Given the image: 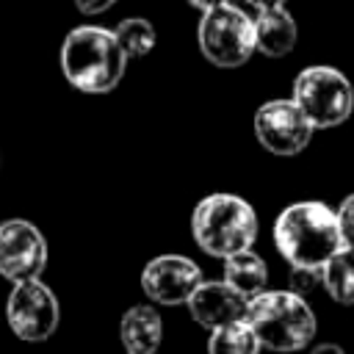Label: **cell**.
I'll return each mask as SVG.
<instances>
[{"mask_svg": "<svg viewBox=\"0 0 354 354\" xmlns=\"http://www.w3.org/2000/svg\"><path fill=\"white\" fill-rule=\"evenodd\" d=\"M337 221H340V232H343V243L354 246V194H348L340 207H337Z\"/></svg>", "mask_w": 354, "mask_h": 354, "instance_id": "d6986e66", "label": "cell"}, {"mask_svg": "<svg viewBox=\"0 0 354 354\" xmlns=\"http://www.w3.org/2000/svg\"><path fill=\"white\" fill-rule=\"evenodd\" d=\"M199 50L202 55L218 69L243 66L254 47V19H249L241 8L224 3L210 11H202L199 19Z\"/></svg>", "mask_w": 354, "mask_h": 354, "instance_id": "8992f818", "label": "cell"}, {"mask_svg": "<svg viewBox=\"0 0 354 354\" xmlns=\"http://www.w3.org/2000/svg\"><path fill=\"white\" fill-rule=\"evenodd\" d=\"M202 268L183 254H158L141 271V290L155 304H188L194 290L202 285Z\"/></svg>", "mask_w": 354, "mask_h": 354, "instance_id": "30bf717a", "label": "cell"}, {"mask_svg": "<svg viewBox=\"0 0 354 354\" xmlns=\"http://www.w3.org/2000/svg\"><path fill=\"white\" fill-rule=\"evenodd\" d=\"M113 33H116L122 50L127 53V58H144L155 47V28L149 19H141V17L122 19Z\"/></svg>", "mask_w": 354, "mask_h": 354, "instance_id": "e0dca14e", "label": "cell"}, {"mask_svg": "<svg viewBox=\"0 0 354 354\" xmlns=\"http://www.w3.org/2000/svg\"><path fill=\"white\" fill-rule=\"evenodd\" d=\"M274 243L290 268H324V263L346 246L337 210L318 199L288 205L274 221Z\"/></svg>", "mask_w": 354, "mask_h": 354, "instance_id": "6da1fadb", "label": "cell"}, {"mask_svg": "<svg viewBox=\"0 0 354 354\" xmlns=\"http://www.w3.org/2000/svg\"><path fill=\"white\" fill-rule=\"evenodd\" d=\"M119 340L127 354H155L163 340V321L152 304H133L119 321Z\"/></svg>", "mask_w": 354, "mask_h": 354, "instance_id": "7c38bea8", "label": "cell"}, {"mask_svg": "<svg viewBox=\"0 0 354 354\" xmlns=\"http://www.w3.org/2000/svg\"><path fill=\"white\" fill-rule=\"evenodd\" d=\"M313 122L293 100H268L254 113L257 141L279 158L299 155L313 138Z\"/></svg>", "mask_w": 354, "mask_h": 354, "instance_id": "ba28073f", "label": "cell"}, {"mask_svg": "<svg viewBox=\"0 0 354 354\" xmlns=\"http://www.w3.org/2000/svg\"><path fill=\"white\" fill-rule=\"evenodd\" d=\"M246 301L249 299H243L224 279L221 282H202L194 290V296L188 299V313L199 326L213 332L224 324L241 321L246 315Z\"/></svg>", "mask_w": 354, "mask_h": 354, "instance_id": "8fae6325", "label": "cell"}, {"mask_svg": "<svg viewBox=\"0 0 354 354\" xmlns=\"http://www.w3.org/2000/svg\"><path fill=\"white\" fill-rule=\"evenodd\" d=\"M310 354H346L340 346H335V343H318Z\"/></svg>", "mask_w": 354, "mask_h": 354, "instance_id": "44dd1931", "label": "cell"}, {"mask_svg": "<svg viewBox=\"0 0 354 354\" xmlns=\"http://www.w3.org/2000/svg\"><path fill=\"white\" fill-rule=\"evenodd\" d=\"M321 282V268H290V290L307 296Z\"/></svg>", "mask_w": 354, "mask_h": 354, "instance_id": "ac0fdd59", "label": "cell"}, {"mask_svg": "<svg viewBox=\"0 0 354 354\" xmlns=\"http://www.w3.org/2000/svg\"><path fill=\"white\" fill-rule=\"evenodd\" d=\"M296 39H299V28L282 6L266 8V11L257 14V19H254V47L263 55L282 58L296 47Z\"/></svg>", "mask_w": 354, "mask_h": 354, "instance_id": "4fadbf2b", "label": "cell"}, {"mask_svg": "<svg viewBox=\"0 0 354 354\" xmlns=\"http://www.w3.org/2000/svg\"><path fill=\"white\" fill-rule=\"evenodd\" d=\"M72 3H75V8H77L80 14H86V17H97V14L108 11L116 0H72Z\"/></svg>", "mask_w": 354, "mask_h": 354, "instance_id": "ffe728a7", "label": "cell"}, {"mask_svg": "<svg viewBox=\"0 0 354 354\" xmlns=\"http://www.w3.org/2000/svg\"><path fill=\"white\" fill-rule=\"evenodd\" d=\"M224 282L230 288H235L243 299H254L268 285V266L252 249L238 252V254H230L224 260Z\"/></svg>", "mask_w": 354, "mask_h": 354, "instance_id": "5bb4252c", "label": "cell"}, {"mask_svg": "<svg viewBox=\"0 0 354 354\" xmlns=\"http://www.w3.org/2000/svg\"><path fill=\"white\" fill-rule=\"evenodd\" d=\"M246 324L268 351L290 354L313 343L315 313L307 299L293 290H263L246 301Z\"/></svg>", "mask_w": 354, "mask_h": 354, "instance_id": "3957f363", "label": "cell"}, {"mask_svg": "<svg viewBox=\"0 0 354 354\" xmlns=\"http://www.w3.org/2000/svg\"><path fill=\"white\" fill-rule=\"evenodd\" d=\"M191 235L205 254L227 260L230 254L252 249L257 238V213L238 194H210L194 207Z\"/></svg>", "mask_w": 354, "mask_h": 354, "instance_id": "277c9868", "label": "cell"}, {"mask_svg": "<svg viewBox=\"0 0 354 354\" xmlns=\"http://www.w3.org/2000/svg\"><path fill=\"white\" fill-rule=\"evenodd\" d=\"M6 321L19 340L41 343L58 329L61 307L55 293L41 279H25L14 282L6 299Z\"/></svg>", "mask_w": 354, "mask_h": 354, "instance_id": "52a82bcc", "label": "cell"}, {"mask_svg": "<svg viewBox=\"0 0 354 354\" xmlns=\"http://www.w3.org/2000/svg\"><path fill=\"white\" fill-rule=\"evenodd\" d=\"M47 266V241L25 218H8L0 224V274L8 282L39 279Z\"/></svg>", "mask_w": 354, "mask_h": 354, "instance_id": "9c48e42d", "label": "cell"}, {"mask_svg": "<svg viewBox=\"0 0 354 354\" xmlns=\"http://www.w3.org/2000/svg\"><path fill=\"white\" fill-rule=\"evenodd\" d=\"M321 285L337 304H354V246L337 249L324 263Z\"/></svg>", "mask_w": 354, "mask_h": 354, "instance_id": "9a60e30c", "label": "cell"}, {"mask_svg": "<svg viewBox=\"0 0 354 354\" xmlns=\"http://www.w3.org/2000/svg\"><path fill=\"white\" fill-rule=\"evenodd\" d=\"M313 122V127L326 130L343 124L354 111V88L351 80L335 66H307L293 80L290 97Z\"/></svg>", "mask_w": 354, "mask_h": 354, "instance_id": "5b68a950", "label": "cell"}, {"mask_svg": "<svg viewBox=\"0 0 354 354\" xmlns=\"http://www.w3.org/2000/svg\"><path fill=\"white\" fill-rule=\"evenodd\" d=\"M249 6H254L257 11H266V8H277V6H282L285 0H246Z\"/></svg>", "mask_w": 354, "mask_h": 354, "instance_id": "603a6c76", "label": "cell"}, {"mask_svg": "<svg viewBox=\"0 0 354 354\" xmlns=\"http://www.w3.org/2000/svg\"><path fill=\"white\" fill-rule=\"evenodd\" d=\"M127 66V53L108 28L80 25L66 33L61 44V69L72 88L83 94L113 91Z\"/></svg>", "mask_w": 354, "mask_h": 354, "instance_id": "7a4b0ae2", "label": "cell"}, {"mask_svg": "<svg viewBox=\"0 0 354 354\" xmlns=\"http://www.w3.org/2000/svg\"><path fill=\"white\" fill-rule=\"evenodd\" d=\"M260 340L254 329L246 324V318L224 324L210 332L207 337V354H260Z\"/></svg>", "mask_w": 354, "mask_h": 354, "instance_id": "2e32d148", "label": "cell"}, {"mask_svg": "<svg viewBox=\"0 0 354 354\" xmlns=\"http://www.w3.org/2000/svg\"><path fill=\"white\" fill-rule=\"evenodd\" d=\"M194 8H199V11H210V8H216V6H224L227 0H188Z\"/></svg>", "mask_w": 354, "mask_h": 354, "instance_id": "7402d4cb", "label": "cell"}]
</instances>
